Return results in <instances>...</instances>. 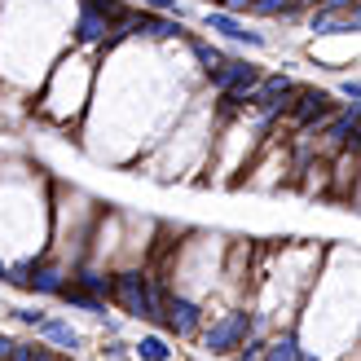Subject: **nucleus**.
Listing matches in <instances>:
<instances>
[{
    "label": "nucleus",
    "mask_w": 361,
    "mask_h": 361,
    "mask_svg": "<svg viewBox=\"0 0 361 361\" xmlns=\"http://www.w3.org/2000/svg\"><path fill=\"white\" fill-rule=\"evenodd\" d=\"M111 300L128 317H141V322H154L159 313H164V300H159V291L150 286V278H141V274H119V278H111Z\"/></svg>",
    "instance_id": "f257e3e1"
},
{
    "label": "nucleus",
    "mask_w": 361,
    "mask_h": 361,
    "mask_svg": "<svg viewBox=\"0 0 361 361\" xmlns=\"http://www.w3.org/2000/svg\"><path fill=\"white\" fill-rule=\"evenodd\" d=\"M313 31H317V35L357 31V9H348V13H331V9H317V13H313Z\"/></svg>",
    "instance_id": "9b49d317"
},
{
    "label": "nucleus",
    "mask_w": 361,
    "mask_h": 361,
    "mask_svg": "<svg viewBox=\"0 0 361 361\" xmlns=\"http://www.w3.org/2000/svg\"><path fill=\"white\" fill-rule=\"evenodd\" d=\"M251 13H264V18H291L295 13V5H291V0H251Z\"/></svg>",
    "instance_id": "6ab92c4d"
},
{
    "label": "nucleus",
    "mask_w": 361,
    "mask_h": 361,
    "mask_svg": "<svg viewBox=\"0 0 361 361\" xmlns=\"http://www.w3.org/2000/svg\"><path fill=\"white\" fill-rule=\"evenodd\" d=\"M291 5H295V9H304V5H317V0H291Z\"/></svg>",
    "instance_id": "a878e982"
},
{
    "label": "nucleus",
    "mask_w": 361,
    "mask_h": 361,
    "mask_svg": "<svg viewBox=\"0 0 361 361\" xmlns=\"http://www.w3.org/2000/svg\"><path fill=\"white\" fill-rule=\"evenodd\" d=\"M339 93H344L348 102H357V97H361V84H357V80H344V84H339Z\"/></svg>",
    "instance_id": "5701e85b"
},
{
    "label": "nucleus",
    "mask_w": 361,
    "mask_h": 361,
    "mask_svg": "<svg viewBox=\"0 0 361 361\" xmlns=\"http://www.w3.org/2000/svg\"><path fill=\"white\" fill-rule=\"evenodd\" d=\"M133 357L137 361H172V348H168L164 335H141L133 344Z\"/></svg>",
    "instance_id": "ddd939ff"
},
{
    "label": "nucleus",
    "mask_w": 361,
    "mask_h": 361,
    "mask_svg": "<svg viewBox=\"0 0 361 361\" xmlns=\"http://www.w3.org/2000/svg\"><path fill=\"white\" fill-rule=\"evenodd\" d=\"M35 335H44L49 344H58L62 353H75V348H84V335L71 326V322H62V317H44L40 326H35Z\"/></svg>",
    "instance_id": "1a4fd4ad"
},
{
    "label": "nucleus",
    "mask_w": 361,
    "mask_h": 361,
    "mask_svg": "<svg viewBox=\"0 0 361 361\" xmlns=\"http://www.w3.org/2000/svg\"><path fill=\"white\" fill-rule=\"evenodd\" d=\"M159 317L168 322V331H172L176 339H190V335L198 331V322H203V309H198L194 300H185V295H172Z\"/></svg>",
    "instance_id": "423d86ee"
},
{
    "label": "nucleus",
    "mask_w": 361,
    "mask_h": 361,
    "mask_svg": "<svg viewBox=\"0 0 361 361\" xmlns=\"http://www.w3.org/2000/svg\"><path fill=\"white\" fill-rule=\"evenodd\" d=\"M71 286H80V291L97 295V300L111 295V278H102V274H80V278H71Z\"/></svg>",
    "instance_id": "a211bd4d"
},
{
    "label": "nucleus",
    "mask_w": 361,
    "mask_h": 361,
    "mask_svg": "<svg viewBox=\"0 0 361 361\" xmlns=\"http://www.w3.org/2000/svg\"><path fill=\"white\" fill-rule=\"evenodd\" d=\"M13 317H18V322H23V326H31V331H35V326H40V322H44L49 313L40 309V304H31V309H13Z\"/></svg>",
    "instance_id": "aec40b11"
},
{
    "label": "nucleus",
    "mask_w": 361,
    "mask_h": 361,
    "mask_svg": "<svg viewBox=\"0 0 361 361\" xmlns=\"http://www.w3.org/2000/svg\"><path fill=\"white\" fill-rule=\"evenodd\" d=\"M212 84L221 88V102H225V111L229 106H238V102H247V93L260 84V71L251 66V62H238V58H225V66L212 75Z\"/></svg>",
    "instance_id": "7ed1b4c3"
},
{
    "label": "nucleus",
    "mask_w": 361,
    "mask_h": 361,
    "mask_svg": "<svg viewBox=\"0 0 361 361\" xmlns=\"http://www.w3.org/2000/svg\"><path fill=\"white\" fill-rule=\"evenodd\" d=\"M286 111L295 115L300 128H313L317 119H326L335 111V102H331V93H322V88H295V102L286 106Z\"/></svg>",
    "instance_id": "20e7f679"
},
{
    "label": "nucleus",
    "mask_w": 361,
    "mask_h": 361,
    "mask_svg": "<svg viewBox=\"0 0 361 361\" xmlns=\"http://www.w3.org/2000/svg\"><path fill=\"white\" fill-rule=\"evenodd\" d=\"M207 31H221V35H229V40H243V44H251V49H264V35L260 31H247L233 13H225V9H207Z\"/></svg>",
    "instance_id": "0eeeda50"
},
{
    "label": "nucleus",
    "mask_w": 361,
    "mask_h": 361,
    "mask_svg": "<svg viewBox=\"0 0 361 361\" xmlns=\"http://www.w3.org/2000/svg\"><path fill=\"white\" fill-rule=\"evenodd\" d=\"M23 286H31L35 295H58L62 286H66V274H62L58 264H31V274H27Z\"/></svg>",
    "instance_id": "9d476101"
},
{
    "label": "nucleus",
    "mask_w": 361,
    "mask_h": 361,
    "mask_svg": "<svg viewBox=\"0 0 361 361\" xmlns=\"http://www.w3.org/2000/svg\"><path fill=\"white\" fill-rule=\"evenodd\" d=\"M102 353H106V357H123V353H128V348H123V344H119V339H111V344H106Z\"/></svg>",
    "instance_id": "393cba45"
},
{
    "label": "nucleus",
    "mask_w": 361,
    "mask_h": 361,
    "mask_svg": "<svg viewBox=\"0 0 361 361\" xmlns=\"http://www.w3.org/2000/svg\"><path fill=\"white\" fill-rule=\"evenodd\" d=\"M256 326V317H251L247 309H233V313H225L221 322H212V331L203 335V353H212V357H225V353H233L247 339V331Z\"/></svg>",
    "instance_id": "f03ea898"
},
{
    "label": "nucleus",
    "mask_w": 361,
    "mask_h": 361,
    "mask_svg": "<svg viewBox=\"0 0 361 361\" xmlns=\"http://www.w3.org/2000/svg\"><path fill=\"white\" fill-rule=\"evenodd\" d=\"M123 27L137 31V35H154V40H172V35H185V31H180V18H164V13H137V18H128Z\"/></svg>",
    "instance_id": "6e6552de"
},
{
    "label": "nucleus",
    "mask_w": 361,
    "mask_h": 361,
    "mask_svg": "<svg viewBox=\"0 0 361 361\" xmlns=\"http://www.w3.org/2000/svg\"><path fill=\"white\" fill-rule=\"evenodd\" d=\"M190 49H194V58H198V62H203V71H207V75H216V71H221V66H225V53H221V49H216V44H203V40H194Z\"/></svg>",
    "instance_id": "f3484780"
},
{
    "label": "nucleus",
    "mask_w": 361,
    "mask_h": 361,
    "mask_svg": "<svg viewBox=\"0 0 361 361\" xmlns=\"http://www.w3.org/2000/svg\"><path fill=\"white\" fill-rule=\"evenodd\" d=\"M13 344H18V339H9V335H0V361H9V353H13Z\"/></svg>",
    "instance_id": "b1692460"
},
{
    "label": "nucleus",
    "mask_w": 361,
    "mask_h": 361,
    "mask_svg": "<svg viewBox=\"0 0 361 361\" xmlns=\"http://www.w3.org/2000/svg\"><path fill=\"white\" fill-rule=\"evenodd\" d=\"M75 40H80V44H97V40H106V18L84 5L80 18H75Z\"/></svg>",
    "instance_id": "f8f14e48"
},
{
    "label": "nucleus",
    "mask_w": 361,
    "mask_h": 361,
    "mask_svg": "<svg viewBox=\"0 0 361 361\" xmlns=\"http://www.w3.org/2000/svg\"><path fill=\"white\" fill-rule=\"evenodd\" d=\"M295 93V84H291V75H260V84L256 88H251V93H247V102L251 106H260V111H269V115H274V111H286V106H291V102H286V97H291Z\"/></svg>",
    "instance_id": "39448f33"
},
{
    "label": "nucleus",
    "mask_w": 361,
    "mask_h": 361,
    "mask_svg": "<svg viewBox=\"0 0 361 361\" xmlns=\"http://www.w3.org/2000/svg\"><path fill=\"white\" fill-rule=\"evenodd\" d=\"M9 278V264H0V282H5Z\"/></svg>",
    "instance_id": "bb28decb"
},
{
    "label": "nucleus",
    "mask_w": 361,
    "mask_h": 361,
    "mask_svg": "<svg viewBox=\"0 0 361 361\" xmlns=\"http://www.w3.org/2000/svg\"><path fill=\"white\" fill-rule=\"evenodd\" d=\"M322 9H331V13H348V9H357V0H322Z\"/></svg>",
    "instance_id": "412c9836"
},
{
    "label": "nucleus",
    "mask_w": 361,
    "mask_h": 361,
    "mask_svg": "<svg viewBox=\"0 0 361 361\" xmlns=\"http://www.w3.org/2000/svg\"><path fill=\"white\" fill-rule=\"evenodd\" d=\"M260 361H300L295 335H278V339H269V348L260 353Z\"/></svg>",
    "instance_id": "dca6fc26"
},
{
    "label": "nucleus",
    "mask_w": 361,
    "mask_h": 361,
    "mask_svg": "<svg viewBox=\"0 0 361 361\" xmlns=\"http://www.w3.org/2000/svg\"><path fill=\"white\" fill-rule=\"evenodd\" d=\"M150 9H159V13H176L180 18V9H176V0H146Z\"/></svg>",
    "instance_id": "4be33fe9"
},
{
    "label": "nucleus",
    "mask_w": 361,
    "mask_h": 361,
    "mask_svg": "<svg viewBox=\"0 0 361 361\" xmlns=\"http://www.w3.org/2000/svg\"><path fill=\"white\" fill-rule=\"evenodd\" d=\"M331 141H335V146H357V102H353L348 111L335 119V128H331Z\"/></svg>",
    "instance_id": "2eb2a0df"
},
{
    "label": "nucleus",
    "mask_w": 361,
    "mask_h": 361,
    "mask_svg": "<svg viewBox=\"0 0 361 361\" xmlns=\"http://www.w3.org/2000/svg\"><path fill=\"white\" fill-rule=\"evenodd\" d=\"M66 304H71V309H84V313H97V317H106V300H97V295H88V291H80V286H62V291H58Z\"/></svg>",
    "instance_id": "4468645a"
}]
</instances>
